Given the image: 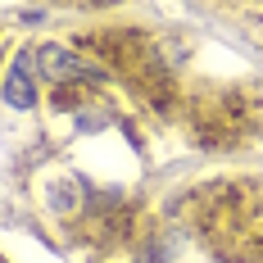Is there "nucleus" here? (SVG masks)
<instances>
[{"label":"nucleus","mask_w":263,"mask_h":263,"mask_svg":"<svg viewBox=\"0 0 263 263\" xmlns=\"http://www.w3.org/2000/svg\"><path fill=\"white\" fill-rule=\"evenodd\" d=\"M141 263H159V254H150V250H145V254H141Z\"/></svg>","instance_id":"3"},{"label":"nucleus","mask_w":263,"mask_h":263,"mask_svg":"<svg viewBox=\"0 0 263 263\" xmlns=\"http://www.w3.org/2000/svg\"><path fill=\"white\" fill-rule=\"evenodd\" d=\"M36 64H41L46 82H109L105 68L86 64L82 54L64 50V46H41V50H36Z\"/></svg>","instance_id":"1"},{"label":"nucleus","mask_w":263,"mask_h":263,"mask_svg":"<svg viewBox=\"0 0 263 263\" xmlns=\"http://www.w3.org/2000/svg\"><path fill=\"white\" fill-rule=\"evenodd\" d=\"M32 64H36V54H32V50H18V54H14V64H9V78H5V105H14V109H32V105H36Z\"/></svg>","instance_id":"2"}]
</instances>
